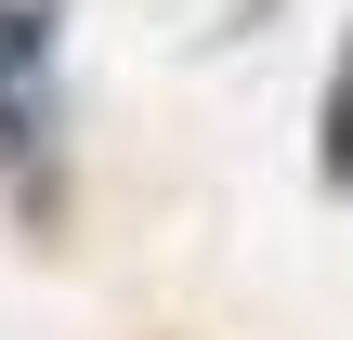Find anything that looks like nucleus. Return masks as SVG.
<instances>
[{
	"instance_id": "f03ea898",
	"label": "nucleus",
	"mask_w": 353,
	"mask_h": 340,
	"mask_svg": "<svg viewBox=\"0 0 353 340\" xmlns=\"http://www.w3.org/2000/svg\"><path fill=\"white\" fill-rule=\"evenodd\" d=\"M314 170L353 197V39H341V66H327V105H314Z\"/></svg>"
},
{
	"instance_id": "f257e3e1",
	"label": "nucleus",
	"mask_w": 353,
	"mask_h": 340,
	"mask_svg": "<svg viewBox=\"0 0 353 340\" xmlns=\"http://www.w3.org/2000/svg\"><path fill=\"white\" fill-rule=\"evenodd\" d=\"M65 52V0H0V92H52Z\"/></svg>"
}]
</instances>
